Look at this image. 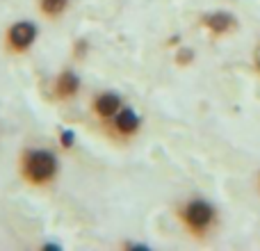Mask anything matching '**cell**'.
I'll return each mask as SVG.
<instances>
[{
  "label": "cell",
  "mask_w": 260,
  "mask_h": 251,
  "mask_svg": "<svg viewBox=\"0 0 260 251\" xmlns=\"http://www.w3.org/2000/svg\"><path fill=\"white\" fill-rule=\"evenodd\" d=\"M62 174V160L48 146H23L16 155V176L32 190H48Z\"/></svg>",
  "instance_id": "cell-1"
},
{
  "label": "cell",
  "mask_w": 260,
  "mask_h": 251,
  "mask_svg": "<svg viewBox=\"0 0 260 251\" xmlns=\"http://www.w3.org/2000/svg\"><path fill=\"white\" fill-rule=\"evenodd\" d=\"M174 217L180 231L194 242H208L219 231L221 212L210 199L206 197H187L176 203Z\"/></svg>",
  "instance_id": "cell-2"
},
{
  "label": "cell",
  "mask_w": 260,
  "mask_h": 251,
  "mask_svg": "<svg viewBox=\"0 0 260 251\" xmlns=\"http://www.w3.org/2000/svg\"><path fill=\"white\" fill-rule=\"evenodd\" d=\"M39 25L30 18H18V21H12L3 32V39H0V46H3V53L9 55V57H23L27 55L35 44L39 41Z\"/></svg>",
  "instance_id": "cell-3"
},
{
  "label": "cell",
  "mask_w": 260,
  "mask_h": 251,
  "mask_svg": "<svg viewBox=\"0 0 260 251\" xmlns=\"http://www.w3.org/2000/svg\"><path fill=\"white\" fill-rule=\"evenodd\" d=\"M142 128H144L142 114L135 108H130V105H123V108L114 114V119H110V121L103 125L105 137L114 144L135 142V139L139 137V133H142Z\"/></svg>",
  "instance_id": "cell-4"
},
{
  "label": "cell",
  "mask_w": 260,
  "mask_h": 251,
  "mask_svg": "<svg viewBox=\"0 0 260 251\" xmlns=\"http://www.w3.org/2000/svg\"><path fill=\"white\" fill-rule=\"evenodd\" d=\"M80 89H82L80 73L71 67H64V69H59L53 76V80H50L48 99L53 101V103H71V101L78 99Z\"/></svg>",
  "instance_id": "cell-5"
},
{
  "label": "cell",
  "mask_w": 260,
  "mask_h": 251,
  "mask_svg": "<svg viewBox=\"0 0 260 251\" xmlns=\"http://www.w3.org/2000/svg\"><path fill=\"white\" fill-rule=\"evenodd\" d=\"M199 27L208 32L212 39H221V37L233 35L240 27V21L231 9H208L199 16Z\"/></svg>",
  "instance_id": "cell-6"
},
{
  "label": "cell",
  "mask_w": 260,
  "mask_h": 251,
  "mask_svg": "<svg viewBox=\"0 0 260 251\" xmlns=\"http://www.w3.org/2000/svg\"><path fill=\"white\" fill-rule=\"evenodd\" d=\"M126 105L123 96L114 89H101L89 99V114L99 125H105L110 119H114V114Z\"/></svg>",
  "instance_id": "cell-7"
},
{
  "label": "cell",
  "mask_w": 260,
  "mask_h": 251,
  "mask_svg": "<svg viewBox=\"0 0 260 251\" xmlns=\"http://www.w3.org/2000/svg\"><path fill=\"white\" fill-rule=\"evenodd\" d=\"M73 0H35V9L44 21H59L67 16Z\"/></svg>",
  "instance_id": "cell-8"
},
{
  "label": "cell",
  "mask_w": 260,
  "mask_h": 251,
  "mask_svg": "<svg viewBox=\"0 0 260 251\" xmlns=\"http://www.w3.org/2000/svg\"><path fill=\"white\" fill-rule=\"evenodd\" d=\"M194 59H197V55H194V48H189V46H183V48H178V50H176V55H174L176 67H180V69L192 67Z\"/></svg>",
  "instance_id": "cell-9"
},
{
  "label": "cell",
  "mask_w": 260,
  "mask_h": 251,
  "mask_svg": "<svg viewBox=\"0 0 260 251\" xmlns=\"http://www.w3.org/2000/svg\"><path fill=\"white\" fill-rule=\"evenodd\" d=\"M71 48H73V57H76V59H85L87 53H89V48H91V44H89V39L80 37V39L73 41Z\"/></svg>",
  "instance_id": "cell-10"
},
{
  "label": "cell",
  "mask_w": 260,
  "mask_h": 251,
  "mask_svg": "<svg viewBox=\"0 0 260 251\" xmlns=\"http://www.w3.org/2000/svg\"><path fill=\"white\" fill-rule=\"evenodd\" d=\"M73 144H76V133H73V130H69V128L59 130V146L69 151V148H73Z\"/></svg>",
  "instance_id": "cell-11"
},
{
  "label": "cell",
  "mask_w": 260,
  "mask_h": 251,
  "mask_svg": "<svg viewBox=\"0 0 260 251\" xmlns=\"http://www.w3.org/2000/svg\"><path fill=\"white\" fill-rule=\"evenodd\" d=\"M253 187H256V194H258V199H260V171L256 174V178H253Z\"/></svg>",
  "instance_id": "cell-12"
}]
</instances>
